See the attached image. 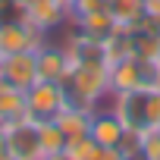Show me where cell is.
<instances>
[{
  "label": "cell",
  "instance_id": "obj_5",
  "mask_svg": "<svg viewBox=\"0 0 160 160\" xmlns=\"http://www.w3.org/2000/svg\"><path fill=\"white\" fill-rule=\"evenodd\" d=\"M47 41L41 28H35L28 19H10L0 22V53H19V50H38Z\"/></svg>",
  "mask_w": 160,
  "mask_h": 160
},
{
  "label": "cell",
  "instance_id": "obj_17",
  "mask_svg": "<svg viewBox=\"0 0 160 160\" xmlns=\"http://www.w3.org/2000/svg\"><path fill=\"white\" fill-rule=\"evenodd\" d=\"M144 160H160V129H151L144 132V141H141V154Z\"/></svg>",
  "mask_w": 160,
  "mask_h": 160
},
{
  "label": "cell",
  "instance_id": "obj_21",
  "mask_svg": "<svg viewBox=\"0 0 160 160\" xmlns=\"http://www.w3.org/2000/svg\"><path fill=\"white\" fill-rule=\"evenodd\" d=\"M44 160H72V157H69V154H66V151H60V154H47V157H44Z\"/></svg>",
  "mask_w": 160,
  "mask_h": 160
},
{
  "label": "cell",
  "instance_id": "obj_23",
  "mask_svg": "<svg viewBox=\"0 0 160 160\" xmlns=\"http://www.w3.org/2000/svg\"><path fill=\"white\" fill-rule=\"evenodd\" d=\"M126 160H144V157H126Z\"/></svg>",
  "mask_w": 160,
  "mask_h": 160
},
{
  "label": "cell",
  "instance_id": "obj_22",
  "mask_svg": "<svg viewBox=\"0 0 160 160\" xmlns=\"http://www.w3.org/2000/svg\"><path fill=\"white\" fill-rule=\"evenodd\" d=\"M60 3H63V7H66V10H69V3H72V0H60Z\"/></svg>",
  "mask_w": 160,
  "mask_h": 160
},
{
  "label": "cell",
  "instance_id": "obj_3",
  "mask_svg": "<svg viewBox=\"0 0 160 160\" xmlns=\"http://www.w3.org/2000/svg\"><path fill=\"white\" fill-rule=\"evenodd\" d=\"M69 104L66 88L60 82H47V78H38V82L25 91V116L35 122L44 119H57V113Z\"/></svg>",
  "mask_w": 160,
  "mask_h": 160
},
{
  "label": "cell",
  "instance_id": "obj_7",
  "mask_svg": "<svg viewBox=\"0 0 160 160\" xmlns=\"http://www.w3.org/2000/svg\"><path fill=\"white\" fill-rule=\"evenodd\" d=\"M126 132H129V126L119 119V113L110 107V101L91 110V138L101 148H119Z\"/></svg>",
  "mask_w": 160,
  "mask_h": 160
},
{
  "label": "cell",
  "instance_id": "obj_24",
  "mask_svg": "<svg viewBox=\"0 0 160 160\" xmlns=\"http://www.w3.org/2000/svg\"><path fill=\"white\" fill-rule=\"evenodd\" d=\"M0 57H3V53H0Z\"/></svg>",
  "mask_w": 160,
  "mask_h": 160
},
{
  "label": "cell",
  "instance_id": "obj_16",
  "mask_svg": "<svg viewBox=\"0 0 160 160\" xmlns=\"http://www.w3.org/2000/svg\"><path fill=\"white\" fill-rule=\"evenodd\" d=\"M144 126H148V132H151V129H160V88H157V85H151V88H148Z\"/></svg>",
  "mask_w": 160,
  "mask_h": 160
},
{
  "label": "cell",
  "instance_id": "obj_4",
  "mask_svg": "<svg viewBox=\"0 0 160 160\" xmlns=\"http://www.w3.org/2000/svg\"><path fill=\"white\" fill-rule=\"evenodd\" d=\"M154 75H157V63H148L141 57H122L110 66V91H135V88H148L154 85Z\"/></svg>",
  "mask_w": 160,
  "mask_h": 160
},
{
  "label": "cell",
  "instance_id": "obj_14",
  "mask_svg": "<svg viewBox=\"0 0 160 160\" xmlns=\"http://www.w3.org/2000/svg\"><path fill=\"white\" fill-rule=\"evenodd\" d=\"M38 132H41L44 157H47V154H60V151H66V135H63V129L57 126V119H44V122H38Z\"/></svg>",
  "mask_w": 160,
  "mask_h": 160
},
{
  "label": "cell",
  "instance_id": "obj_20",
  "mask_svg": "<svg viewBox=\"0 0 160 160\" xmlns=\"http://www.w3.org/2000/svg\"><path fill=\"white\" fill-rule=\"evenodd\" d=\"M0 160H10L7 157V132H3V122H0Z\"/></svg>",
  "mask_w": 160,
  "mask_h": 160
},
{
  "label": "cell",
  "instance_id": "obj_6",
  "mask_svg": "<svg viewBox=\"0 0 160 160\" xmlns=\"http://www.w3.org/2000/svg\"><path fill=\"white\" fill-rule=\"evenodd\" d=\"M0 78L19 91H28L38 82V50H19L0 57Z\"/></svg>",
  "mask_w": 160,
  "mask_h": 160
},
{
  "label": "cell",
  "instance_id": "obj_12",
  "mask_svg": "<svg viewBox=\"0 0 160 160\" xmlns=\"http://www.w3.org/2000/svg\"><path fill=\"white\" fill-rule=\"evenodd\" d=\"M72 22H75V28L82 32V35H88V38H94V41H107V38L119 28V22L113 19L110 10H98V13H88V16H82V19H72Z\"/></svg>",
  "mask_w": 160,
  "mask_h": 160
},
{
  "label": "cell",
  "instance_id": "obj_10",
  "mask_svg": "<svg viewBox=\"0 0 160 160\" xmlns=\"http://www.w3.org/2000/svg\"><path fill=\"white\" fill-rule=\"evenodd\" d=\"M25 19H28L35 28H41L44 35H50L53 28H60V25L69 19V10L60 3V0H38V3L25 7Z\"/></svg>",
  "mask_w": 160,
  "mask_h": 160
},
{
  "label": "cell",
  "instance_id": "obj_1",
  "mask_svg": "<svg viewBox=\"0 0 160 160\" xmlns=\"http://www.w3.org/2000/svg\"><path fill=\"white\" fill-rule=\"evenodd\" d=\"M69 104L94 110L110 101V66L107 63H72V72L63 82Z\"/></svg>",
  "mask_w": 160,
  "mask_h": 160
},
{
  "label": "cell",
  "instance_id": "obj_19",
  "mask_svg": "<svg viewBox=\"0 0 160 160\" xmlns=\"http://www.w3.org/2000/svg\"><path fill=\"white\" fill-rule=\"evenodd\" d=\"M144 16L160 22V0H144Z\"/></svg>",
  "mask_w": 160,
  "mask_h": 160
},
{
  "label": "cell",
  "instance_id": "obj_9",
  "mask_svg": "<svg viewBox=\"0 0 160 160\" xmlns=\"http://www.w3.org/2000/svg\"><path fill=\"white\" fill-rule=\"evenodd\" d=\"M129 38H132V53L135 57H141L148 63L160 60V22L144 16L135 25H129Z\"/></svg>",
  "mask_w": 160,
  "mask_h": 160
},
{
  "label": "cell",
  "instance_id": "obj_18",
  "mask_svg": "<svg viewBox=\"0 0 160 160\" xmlns=\"http://www.w3.org/2000/svg\"><path fill=\"white\" fill-rule=\"evenodd\" d=\"M94 160H126V154H122L119 148H101Z\"/></svg>",
  "mask_w": 160,
  "mask_h": 160
},
{
  "label": "cell",
  "instance_id": "obj_2",
  "mask_svg": "<svg viewBox=\"0 0 160 160\" xmlns=\"http://www.w3.org/2000/svg\"><path fill=\"white\" fill-rule=\"evenodd\" d=\"M7 132V157L10 160H44V148H41V132L38 122L28 116L10 119L3 122Z\"/></svg>",
  "mask_w": 160,
  "mask_h": 160
},
{
  "label": "cell",
  "instance_id": "obj_15",
  "mask_svg": "<svg viewBox=\"0 0 160 160\" xmlns=\"http://www.w3.org/2000/svg\"><path fill=\"white\" fill-rule=\"evenodd\" d=\"M98 151H101V144H98L91 135L75 138V141H69V144H66V154H69L72 160H94V157H98Z\"/></svg>",
  "mask_w": 160,
  "mask_h": 160
},
{
  "label": "cell",
  "instance_id": "obj_8",
  "mask_svg": "<svg viewBox=\"0 0 160 160\" xmlns=\"http://www.w3.org/2000/svg\"><path fill=\"white\" fill-rule=\"evenodd\" d=\"M72 72V60L66 53L63 44H53V41H44L38 47V78H47V82H66Z\"/></svg>",
  "mask_w": 160,
  "mask_h": 160
},
{
  "label": "cell",
  "instance_id": "obj_11",
  "mask_svg": "<svg viewBox=\"0 0 160 160\" xmlns=\"http://www.w3.org/2000/svg\"><path fill=\"white\" fill-rule=\"evenodd\" d=\"M57 126L63 129L66 144L75 141V138H85V135H91V110L75 107V104H66V107L57 113Z\"/></svg>",
  "mask_w": 160,
  "mask_h": 160
},
{
  "label": "cell",
  "instance_id": "obj_13",
  "mask_svg": "<svg viewBox=\"0 0 160 160\" xmlns=\"http://www.w3.org/2000/svg\"><path fill=\"white\" fill-rule=\"evenodd\" d=\"M19 116H25V91L0 78V122H10Z\"/></svg>",
  "mask_w": 160,
  "mask_h": 160
}]
</instances>
